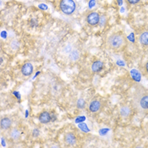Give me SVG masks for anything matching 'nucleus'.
<instances>
[{
	"mask_svg": "<svg viewBox=\"0 0 148 148\" xmlns=\"http://www.w3.org/2000/svg\"><path fill=\"white\" fill-rule=\"evenodd\" d=\"M125 2L130 5H134V4H137L138 3H140V0H125Z\"/></svg>",
	"mask_w": 148,
	"mask_h": 148,
	"instance_id": "obj_15",
	"label": "nucleus"
},
{
	"mask_svg": "<svg viewBox=\"0 0 148 148\" xmlns=\"http://www.w3.org/2000/svg\"><path fill=\"white\" fill-rule=\"evenodd\" d=\"M38 119L42 124H48L52 120V118H51L50 114L48 112L45 111V112H42V113L40 114Z\"/></svg>",
	"mask_w": 148,
	"mask_h": 148,
	"instance_id": "obj_11",
	"label": "nucleus"
},
{
	"mask_svg": "<svg viewBox=\"0 0 148 148\" xmlns=\"http://www.w3.org/2000/svg\"><path fill=\"white\" fill-rule=\"evenodd\" d=\"M102 109V102L99 99L91 100L88 105V110L92 114H97Z\"/></svg>",
	"mask_w": 148,
	"mask_h": 148,
	"instance_id": "obj_4",
	"label": "nucleus"
},
{
	"mask_svg": "<svg viewBox=\"0 0 148 148\" xmlns=\"http://www.w3.org/2000/svg\"><path fill=\"white\" fill-rule=\"evenodd\" d=\"M132 106L140 114L148 112V91L142 86H138L133 96Z\"/></svg>",
	"mask_w": 148,
	"mask_h": 148,
	"instance_id": "obj_1",
	"label": "nucleus"
},
{
	"mask_svg": "<svg viewBox=\"0 0 148 148\" xmlns=\"http://www.w3.org/2000/svg\"><path fill=\"white\" fill-rule=\"evenodd\" d=\"M21 74L24 76H30L33 72V64L30 62L24 64L21 67Z\"/></svg>",
	"mask_w": 148,
	"mask_h": 148,
	"instance_id": "obj_7",
	"label": "nucleus"
},
{
	"mask_svg": "<svg viewBox=\"0 0 148 148\" xmlns=\"http://www.w3.org/2000/svg\"><path fill=\"white\" fill-rule=\"evenodd\" d=\"M104 67V64H103V61L101 60H97L95 61L94 63H92L91 64V71L94 72V73H97V72H100Z\"/></svg>",
	"mask_w": 148,
	"mask_h": 148,
	"instance_id": "obj_10",
	"label": "nucleus"
},
{
	"mask_svg": "<svg viewBox=\"0 0 148 148\" xmlns=\"http://www.w3.org/2000/svg\"><path fill=\"white\" fill-rule=\"evenodd\" d=\"M12 119L10 117H3L1 119V121H0V127H1V130H9L12 125Z\"/></svg>",
	"mask_w": 148,
	"mask_h": 148,
	"instance_id": "obj_8",
	"label": "nucleus"
},
{
	"mask_svg": "<svg viewBox=\"0 0 148 148\" xmlns=\"http://www.w3.org/2000/svg\"><path fill=\"white\" fill-rule=\"evenodd\" d=\"M144 69H145V72H146V74H147V75H148V61L147 62V64H145Z\"/></svg>",
	"mask_w": 148,
	"mask_h": 148,
	"instance_id": "obj_16",
	"label": "nucleus"
},
{
	"mask_svg": "<svg viewBox=\"0 0 148 148\" xmlns=\"http://www.w3.org/2000/svg\"><path fill=\"white\" fill-rule=\"evenodd\" d=\"M78 58H79V52L76 51V50H74V51L71 53V54H70V58H71L72 60H76Z\"/></svg>",
	"mask_w": 148,
	"mask_h": 148,
	"instance_id": "obj_13",
	"label": "nucleus"
},
{
	"mask_svg": "<svg viewBox=\"0 0 148 148\" xmlns=\"http://www.w3.org/2000/svg\"><path fill=\"white\" fill-rule=\"evenodd\" d=\"M59 9L66 15L73 14L77 10V3L75 0H61Z\"/></svg>",
	"mask_w": 148,
	"mask_h": 148,
	"instance_id": "obj_3",
	"label": "nucleus"
},
{
	"mask_svg": "<svg viewBox=\"0 0 148 148\" xmlns=\"http://www.w3.org/2000/svg\"><path fill=\"white\" fill-rule=\"evenodd\" d=\"M127 44L126 36L121 32L110 35L107 39V45L113 51H120L125 48Z\"/></svg>",
	"mask_w": 148,
	"mask_h": 148,
	"instance_id": "obj_2",
	"label": "nucleus"
},
{
	"mask_svg": "<svg viewBox=\"0 0 148 148\" xmlns=\"http://www.w3.org/2000/svg\"><path fill=\"white\" fill-rule=\"evenodd\" d=\"M138 41L140 44L144 47H148V29L143 30L138 36Z\"/></svg>",
	"mask_w": 148,
	"mask_h": 148,
	"instance_id": "obj_6",
	"label": "nucleus"
},
{
	"mask_svg": "<svg viewBox=\"0 0 148 148\" xmlns=\"http://www.w3.org/2000/svg\"><path fill=\"white\" fill-rule=\"evenodd\" d=\"M64 140L66 142L67 145H69V146H74L76 141H77V139H76V136L75 133L73 132H69L65 135L64 136Z\"/></svg>",
	"mask_w": 148,
	"mask_h": 148,
	"instance_id": "obj_9",
	"label": "nucleus"
},
{
	"mask_svg": "<svg viewBox=\"0 0 148 148\" xmlns=\"http://www.w3.org/2000/svg\"><path fill=\"white\" fill-rule=\"evenodd\" d=\"M86 105V102L83 100V99H79L78 102H77V107L79 108H83Z\"/></svg>",
	"mask_w": 148,
	"mask_h": 148,
	"instance_id": "obj_14",
	"label": "nucleus"
},
{
	"mask_svg": "<svg viewBox=\"0 0 148 148\" xmlns=\"http://www.w3.org/2000/svg\"><path fill=\"white\" fill-rule=\"evenodd\" d=\"M86 21L91 26L97 25L98 23L100 22V15H99V14L97 12H91L86 17Z\"/></svg>",
	"mask_w": 148,
	"mask_h": 148,
	"instance_id": "obj_5",
	"label": "nucleus"
},
{
	"mask_svg": "<svg viewBox=\"0 0 148 148\" xmlns=\"http://www.w3.org/2000/svg\"><path fill=\"white\" fill-rule=\"evenodd\" d=\"M10 136L14 140H18L21 137V130H19V129H17V128H14L10 130Z\"/></svg>",
	"mask_w": 148,
	"mask_h": 148,
	"instance_id": "obj_12",
	"label": "nucleus"
}]
</instances>
